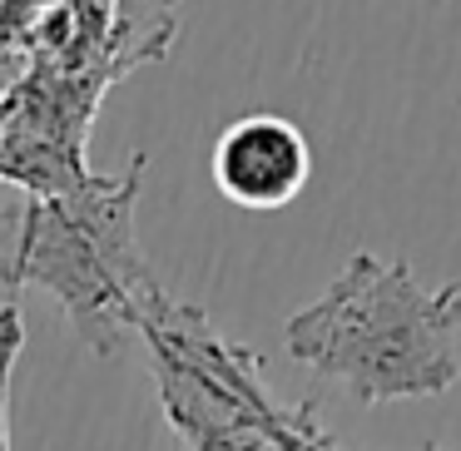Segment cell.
I'll use <instances>...</instances> for the list:
<instances>
[{
	"label": "cell",
	"instance_id": "obj_5",
	"mask_svg": "<svg viewBox=\"0 0 461 451\" xmlns=\"http://www.w3.org/2000/svg\"><path fill=\"white\" fill-rule=\"evenodd\" d=\"M179 5L184 0H114V35H110V55H114V75H130L149 60H164L179 31Z\"/></svg>",
	"mask_w": 461,
	"mask_h": 451
},
{
	"label": "cell",
	"instance_id": "obj_3",
	"mask_svg": "<svg viewBox=\"0 0 461 451\" xmlns=\"http://www.w3.org/2000/svg\"><path fill=\"white\" fill-rule=\"evenodd\" d=\"M110 85L65 65H25L0 95V184L25 194H75L95 184L90 130Z\"/></svg>",
	"mask_w": 461,
	"mask_h": 451
},
{
	"label": "cell",
	"instance_id": "obj_2",
	"mask_svg": "<svg viewBox=\"0 0 461 451\" xmlns=\"http://www.w3.org/2000/svg\"><path fill=\"white\" fill-rule=\"evenodd\" d=\"M283 342L362 407L441 397L461 377V283L427 288L407 258L357 253L322 298L283 322Z\"/></svg>",
	"mask_w": 461,
	"mask_h": 451
},
{
	"label": "cell",
	"instance_id": "obj_1",
	"mask_svg": "<svg viewBox=\"0 0 461 451\" xmlns=\"http://www.w3.org/2000/svg\"><path fill=\"white\" fill-rule=\"evenodd\" d=\"M144 174L149 159L134 154L124 174H100L75 194H25L0 209V283L50 293L95 357H114L120 342L144 338L174 308L134 223Z\"/></svg>",
	"mask_w": 461,
	"mask_h": 451
},
{
	"label": "cell",
	"instance_id": "obj_4",
	"mask_svg": "<svg viewBox=\"0 0 461 451\" xmlns=\"http://www.w3.org/2000/svg\"><path fill=\"white\" fill-rule=\"evenodd\" d=\"M213 189L253 213L288 209L312 179L308 134L283 114H239L213 140Z\"/></svg>",
	"mask_w": 461,
	"mask_h": 451
},
{
	"label": "cell",
	"instance_id": "obj_7",
	"mask_svg": "<svg viewBox=\"0 0 461 451\" xmlns=\"http://www.w3.org/2000/svg\"><path fill=\"white\" fill-rule=\"evenodd\" d=\"M25 352V318L15 302H0V451H11V392Z\"/></svg>",
	"mask_w": 461,
	"mask_h": 451
},
{
	"label": "cell",
	"instance_id": "obj_6",
	"mask_svg": "<svg viewBox=\"0 0 461 451\" xmlns=\"http://www.w3.org/2000/svg\"><path fill=\"white\" fill-rule=\"evenodd\" d=\"M263 431L273 437L278 451H338L328 441V431L312 421V407H278V401H263Z\"/></svg>",
	"mask_w": 461,
	"mask_h": 451
}]
</instances>
